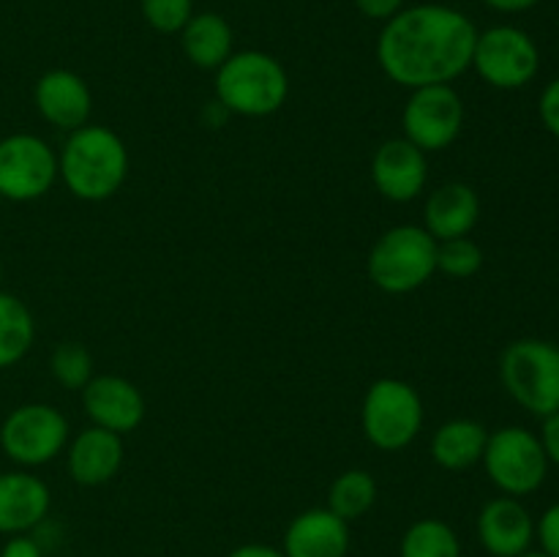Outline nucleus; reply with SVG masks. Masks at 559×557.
<instances>
[{
	"label": "nucleus",
	"instance_id": "nucleus-14",
	"mask_svg": "<svg viewBox=\"0 0 559 557\" xmlns=\"http://www.w3.org/2000/svg\"><path fill=\"white\" fill-rule=\"evenodd\" d=\"M33 102H36L38 115L60 131L71 134L91 123L93 93L76 71L52 69L38 76L33 87Z\"/></svg>",
	"mask_w": 559,
	"mask_h": 557
},
{
	"label": "nucleus",
	"instance_id": "nucleus-28",
	"mask_svg": "<svg viewBox=\"0 0 559 557\" xmlns=\"http://www.w3.org/2000/svg\"><path fill=\"white\" fill-rule=\"evenodd\" d=\"M535 541L546 557H559V502L546 508L535 522Z\"/></svg>",
	"mask_w": 559,
	"mask_h": 557
},
{
	"label": "nucleus",
	"instance_id": "nucleus-23",
	"mask_svg": "<svg viewBox=\"0 0 559 557\" xmlns=\"http://www.w3.org/2000/svg\"><path fill=\"white\" fill-rule=\"evenodd\" d=\"M462 538L445 519L426 517L409 524L399 541V557H462Z\"/></svg>",
	"mask_w": 559,
	"mask_h": 557
},
{
	"label": "nucleus",
	"instance_id": "nucleus-7",
	"mask_svg": "<svg viewBox=\"0 0 559 557\" xmlns=\"http://www.w3.org/2000/svg\"><path fill=\"white\" fill-rule=\"evenodd\" d=\"M69 440V418L47 402L20 404L0 424V451L22 467H41L55 462L66 451Z\"/></svg>",
	"mask_w": 559,
	"mask_h": 557
},
{
	"label": "nucleus",
	"instance_id": "nucleus-17",
	"mask_svg": "<svg viewBox=\"0 0 559 557\" xmlns=\"http://www.w3.org/2000/svg\"><path fill=\"white\" fill-rule=\"evenodd\" d=\"M123 437L102 426H87L66 446V467L80 486L109 484L123 467Z\"/></svg>",
	"mask_w": 559,
	"mask_h": 557
},
{
	"label": "nucleus",
	"instance_id": "nucleus-27",
	"mask_svg": "<svg viewBox=\"0 0 559 557\" xmlns=\"http://www.w3.org/2000/svg\"><path fill=\"white\" fill-rule=\"evenodd\" d=\"M140 11L156 33H180L194 16V0H140Z\"/></svg>",
	"mask_w": 559,
	"mask_h": 557
},
{
	"label": "nucleus",
	"instance_id": "nucleus-18",
	"mask_svg": "<svg viewBox=\"0 0 559 557\" xmlns=\"http://www.w3.org/2000/svg\"><path fill=\"white\" fill-rule=\"evenodd\" d=\"M282 552L287 557H347L349 522L328 506L300 511L284 530Z\"/></svg>",
	"mask_w": 559,
	"mask_h": 557
},
{
	"label": "nucleus",
	"instance_id": "nucleus-12",
	"mask_svg": "<svg viewBox=\"0 0 559 557\" xmlns=\"http://www.w3.org/2000/svg\"><path fill=\"white\" fill-rule=\"evenodd\" d=\"M371 180L377 191L391 202L418 200L429 183V162L418 145L404 137L388 140L371 158Z\"/></svg>",
	"mask_w": 559,
	"mask_h": 557
},
{
	"label": "nucleus",
	"instance_id": "nucleus-32",
	"mask_svg": "<svg viewBox=\"0 0 559 557\" xmlns=\"http://www.w3.org/2000/svg\"><path fill=\"white\" fill-rule=\"evenodd\" d=\"M538 440L540 446H544V453L546 459H549V464H557L559 467V413L546 415Z\"/></svg>",
	"mask_w": 559,
	"mask_h": 557
},
{
	"label": "nucleus",
	"instance_id": "nucleus-26",
	"mask_svg": "<svg viewBox=\"0 0 559 557\" xmlns=\"http://www.w3.org/2000/svg\"><path fill=\"white\" fill-rule=\"evenodd\" d=\"M484 268V249L473 238H453L437 244V271L451 278H469Z\"/></svg>",
	"mask_w": 559,
	"mask_h": 557
},
{
	"label": "nucleus",
	"instance_id": "nucleus-33",
	"mask_svg": "<svg viewBox=\"0 0 559 557\" xmlns=\"http://www.w3.org/2000/svg\"><path fill=\"white\" fill-rule=\"evenodd\" d=\"M227 557H287L278 546L271 544H240Z\"/></svg>",
	"mask_w": 559,
	"mask_h": 557
},
{
	"label": "nucleus",
	"instance_id": "nucleus-15",
	"mask_svg": "<svg viewBox=\"0 0 559 557\" xmlns=\"http://www.w3.org/2000/svg\"><path fill=\"white\" fill-rule=\"evenodd\" d=\"M478 541L491 557H519L533 549L535 519L519 497H495L478 513Z\"/></svg>",
	"mask_w": 559,
	"mask_h": 557
},
{
	"label": "nucleus",
	"instance_id": "nucleus-21",
	"mask_svg": "<svg viewBox=\"0 0 559 557\" xmlns=\"http://www.w3.org/2000/svg\"><path fill=\"white\" fill-rule=\"evenodd\" d=\"M180 47L197 69L216 71L235 52L233 25L222 14L202 11L191 16L180 31Z\"/></svg>",
	"mask_w": 559,
	"mask_h": 557
},
{
	"label": "nucleus",
	"instance_id": "nucleus-19",
	"mask_svg": "<svg viewBox=\"0 0 559 557\" xmlns=\"http://www.w3.org/2000/svg\"><path fill=\"white\" fill-rule=\"evenodd\" d=\"M480 218L478 191L462 180H448L437 186L424 202V224L420 227L440 244V240L467 238Z\"/></svg>",
	"mask_w": 559,
	"mask_h": 557
},
{
	"label": "nucleus",
	"instance_id": "nucleus-34",
	"mask_svg": "<svg viewBox=\"0 0 559 557\" xmlns=\"http://www.w3.org/2000/svg\"><path fill=\"white\" fill-rule=\"evenodd\" d=\"M489 9L500 11V14H522V11L535 9L540 0H484Z\"/></svg>",
	"mask_w": 559,
	"mask_h": 557
},
{
	"label": "nucleus",
	"instance_id": "nucleus-36",
	"mask_svg": "<svg viewBox=\"0 0 559 557\" xmlns=\"http://www.w3.org/2000/svg\"><path fill=\"white\" fill-rule=\"evenodd\" d=\"M519 557H546V555H544V552H540V549H538V552L530 549V552H524V555H519Z\"/></svg>",
	"mask_w": 559,
	"mask_h": 557
},
{
	"label": "nucleus",
	"instance_id": "nucleus-22",
	"mask_svg": "<svg viewBox=\"0 0 559 557\" xmlns=\"http://www.w3.org/2000/svg\"><path fill=\"white\" fill-rule=\"evenodd\" d=\"M36 322L16 295L0 289V369L20 364L33 347Z\"/></svg>",
	"mask_w": 559,
	"mask_h": 557
},
{
	"label": "nucleus",
	"instance_id": "nucleus-5",
	"mask_svg": "<svg viewBox=\"0 0 559 557\" xmlns=\"http://www.w3.org/2000/svg\"><path fill=\"white\" fill-rule=\"evenodd\" d=\"M500 380L516 404L538 418L559 413V347L546 339H516L502 349Z\"/></svg>",
	"mask_w": 559,
	"mask_h": 557
},
{
	"label": "nucleus",
	"instance_id": "nucleus-38",
	"mask_svg": "<svg viewBox=\"0 0 559 557\" xmlns=\"http://www.w3.org/2000/svg\"><path fill=\"white\" fill-rule=\"evenodd\" d=\"M0 202H3V197H0Z\"/></svg>",
	"mask_w": 559,
	"mask_h": 557
},
{
	"label": "nucleus",
	"instance_id": "nucleus-24",
	"mask_svg": "<svg viewBox=\"0 0 559 557\" xmlns=\"http://www.w3.org/2000/svg\"><path fill=\"white\" fill-rule=\"evenodd\" d=\"M377 497H380V486L369 470H344L328 489V508L344 522H355L374 508Z\"/></svg>",
	"mask_w": 559,
	"mask_h": 557
},
{
	"label": "nucleus",
	"instance_id": "nucleus-37",
	"mask_svg": "<svg viewBox=\"0 0 559 557\" xmlns=\"http://www.w3.org/2000/svg\"><path fill=\"white\" fill-rule=\"evenodd\" d=\"M0 282H3V262H0Z\"/></svg>",
	"mask_w": 559,
	"mask_h": 557
},
{
	"label": "nucleus",
	"instance_id": "nucleus-3",
	"mask_svg": "<svg viewBox=\"0 0 559 557\" xmlns=\"http://www.w3.org/2000/svg\"><path fill=\"white\" fill-rule=\"evenodd\" d=\"M287 96V69L262 49H240L216 69V98L229 115L267 118L284 107Z\"/></svg>",
	"mask_w": 559,
	"mask_h": 557
},
{
	"label": "nucleus",
	"instance_id": "nucleus-35",
	"mask_svg": "<svg viewBox=\"0 0 559 557\" xmlns=\"http://www.w3.org/2000/svg\"><path fill=\"white\" fill-rule=\"evenodd\" d=\"M202 118H205V126H211V129H222V126L227 123L229 112H227V107H224V104L216 98V102L205 104V109H202Z\"/></svg>",
	"mask_w": 559,
	"mask_h": 557
},
{
	"label": "nucleus",
	"instance_id": "nucleus-11",
	"mask_svg": "<svg viewBox=\"0 0 559 557\" xmlns=\"http://www.w3.org/2000/svg\"><path fill=\"white\" fill-rule=\"evenodd\" d=\"M58 180V153L36 134H9L0 140V197L33 202Z\"/></svg>",
	"mask_w": 559,
	"mask_h": 557
},
{
	"label": "nucleus",
	"instance_id": "nucleus-9",
	"mask_svg": "<svg viewBox=\"0 0 559 557\" xmlns=\"http://www.w3.org/2000/svg\"><path fill=\"white\" fill-rule=\"evenodd\" d=\"M473 69L497 91H519L530 85L540 69V49L527 31L516 25H495L478 33Z\"/></svg>",
	"mask_w": 559,
	"mask_h": 557
},
{
	"label": "nucleus",
	"instance_id": "nucleus-20",
	"mask_svg": "<svg viewBox=\"0 0 559 557\" xmlns=\"http://www.w3.org/2000/svg\"><path fill=\"white\" fill-rule=\"evenodd\" d=\"M486 440H489V429L480 420H445L442 426H437L435 437H431V459L442 470L462 473V470L475 467L484 459Z\"/></svg>",
	"mask_w": 559,
	"mask_h": 557
},
{
	"label": "nucleus",
	"instance_id": "nucleus-4",
	"mask_svg": "<svg viewBox=\"0 0 559 557\" xmlns=\"http://www.w3.org/2000/svg\"><path fill=\"white\" fill-rule=\"evenodd\" d=\"M366 271L382 293H415L437 273V240L418 224L385 229L371 246Z\"/></svg>",
	"mask_w": 559,
	"mask_h": 557
},
{
	"label": "nucleus",
	"instance_id": "nucleus-8",
	"mask_svg": "<svg viewBox=\"0 0 559 557\" xmlns=\"http://www.w3.org/2000/svg\"><path fill=\"white\" fill-rule=\"evenodd\" d=\"M480 462L491 484L508 497L533 495L549 475V459L538 435L524 426H502V429L489 431Z\"/></svg>",
	"mask_w": 559,
	"mask_h": 557
},
{
	"label": "nucleus",
	"instance_id": "nucleus-13",
	"mask_svg": "<svg viewBox=\"0 0 559 557\" xmlns=\"http://www.w3.org/2000/svg\"><path fill=\"white\" fill-rule=\"evenodd\" d=\"M82 407L93 426L129 435L145 420V396L131 380L120 375H98L82 388Z\"/></svg>",
	"mask_w": 559,
	"mask_h": 557
},
{
	"label": "nucleus",
	"instance_id": "nucleus-10",
	"mask_svg": "<svg viewBox=\"0 0 559 557\" xmlns=\"http://www.w3.org/2000/svg\"><path fill=\"white\" fill-rule=\"evenodd\" d=\"M404 140L424 153H440L464 129V102L453 85H426L409 93L402 112Z\"/></svg>",
	"mask_w": 559,
	"mask_h": 557
},
{
	"label": "nucleus",
	"instance_id": "nucleus-2",
	"mask_svg": "<svg viewBox=\"0 0 559 557\" xmlns=\"http://www.w3.org/2000/svg\"><path fill=\"white\" fill-rule=\"evenodd\" d=\"M58 178L85 202H104L123 189L129 178V147L118 131L85 123L71 131L58 153Z\"/></svg>",
	"mask_w": 559,
	"mask_h": 557
},
{
	"label": "nucleus",
	"instance_id": "nucleus-16",
	"mask_svg": "<svg viewBox=\"0 0 559 557\" xmlns=\"http://www.w3.org/2000/svg\"><path fill=\"white\" fill-rule=\"evenodd\" d=\"M52 491L27 470L0 473V535H22L41 528L49 517Z\"/></svg>",
	"mask_w": 559,
	"mask_h": 557
},
{
	"label": "nucleus",
	"instance_id": "nucleus-29",
	"mask_svg": "<svg viewBox=\"0 0 559 557\" xmlns=\"http://www.w3.org/2000/svg\"><path fill=\"white\" fill-rule=\"evenodd\" d=\"M538 115H540V123L546 126V131L555 134L559 140V76L557 80H551L549 85L544 87V93H540Z\"/></svg>",
	"mask_w": 559,
	"mask_h": 557
},
{
	"label": "nucleus",
	"instance_id": "nucleus-1",
	"mask_svg": "<svg viewBox=\"0 0 559 557\" xmlns=\"http://www.w3.org/2000/svg\"><path fill=\"white\" fill-rule=\"evenodd\" d=\"M475 42L478 27L464 11L442 3L409 5L382 22L377 63L388 80L407 91L451 85L473 69Z\"/></svg>",
	"mask_w": 559,
	"mask_h": 557
},
{
	"label": "nucleus",
	"instance_id": "nucleus-31",
	"mask_svg": "<svg viewBox=\"0 0 559 557\" xmlns=\"http://www.w3.org/2000/svg\"><path fill=\"white\" fill-rule=\"evenodd\" d=\"M0 557H44V546L31 533L9 535V541L0 549Z\"/></svg>",
	"mask_w": 559,
	"mask_h": 557
},
{
	"label": "nucleus",
	"instance_id": "nucleus-30",
	"mask_svg": "<svg viewBox=\"0 0 559 557\" xmlns=\"http://www.w3.org/2000/svg\"><path fill=\"white\" fill-rule=\"evenodd\" d=\"M355 9L374 22H388L404 9V0H353Z\"/></svg>",
	"mask_w": 559,
	"mask_h": 557
},
{
	"label": "nucleus",
	"instance_id": "nucleus-25",
	"mask_svg": "<svg viewBox=\"0 0 559 557\" xmlns=\"http://www.w3.org/2000/svg\"><path fill=\"white\" fill-rule=\"evenodd\" d=\"M49 371L66 391H82L93 380V355L80 342H63L52 349Z\"/></svg>",
	"mask_w": 559,
	"mask_h": 557
},
{
	"label": "nucleus",
	"instance_id": "nucleus-6",
	"mask_svg": "<svg viewBox=\"0 0 559 557\" xmlns=\"http://www.w3.org/2000/svg\"><path fill=\"white\" fill-rule=\"evenodd\" d=\"M366 440L380 451H404L424 429V399L399 377H380L369 386L360 407Z\"/></svg>",
	"mask_w": 559,
	"mask_h": 557
}]
</instances>
